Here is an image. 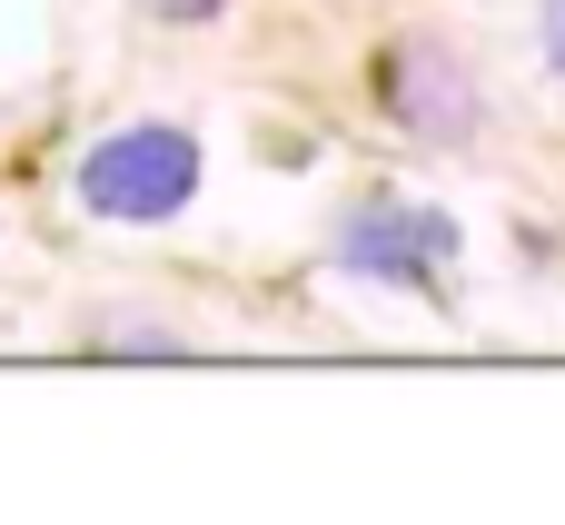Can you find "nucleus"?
Returning <instances> with one entry per match:
<instances>
[{"label": "nucleus", "instance_id": "f257e3e1", "mask_svg": "<svg viewBox=\"0 0 565 525\" xmlns=\"http://www.w3.org/2000/svg\"><path fill=\"white\" fill-rule=\"evenodd\" d=\"M189 189H199V139L189 129H119L79 159V199L99 218H129V228L189 208Z\"/></svg>", "mask_w": 565, "mask_h": 525}, {"label": "nucleus", "instance_id": "f03ea898", "mask_svg": "<svg viewBox=\"0 0 565 525\" xmlns=\"http://www.w3.org/2000/svg\"><path fill=\"white\" fill-rule=\"evenodd\" d=\"M338 258L358 278H387V288H447V258H457V218L447 208H407V199H377L338 228Z\"/></svg>", "mask_w": 565, "mask_h": 525}, {"label": "nucleus", "instance_id": "7ed1b4c3", "mask_svg": "<svg viewBox=\"0 0 565 525\" xmlns=\"http://www.w3.org/2000/svg\"><path fill=\"white\" fill-rule=\"evenodd\" d=\"M387 109H397L417 139L457 149V139L477 129V79L457 69V50H437V40H407V50H387Z\"/></svg>", "mask_w": 565, "mask_h": 525}, {"label": "nucleus", "instance_id": "20e7f679", "mask_svg": "<svg viewBox=\"0 0 565 525\" xmlns=\"http://www.w3.org/2000/svg\"><path fill=\"white\" fill-rule=\"evenodd\" d=\"M149 10H159V20H218L228 0H149Z\"/></svg>", "mask_w": 565, "mask_h": 525}, {"label": "nucleus", "instance_id": "39448f33", "mask_svg": "<svg viewBox=\"0 0 565 525\" xmlns=\"http://www.w3.org/2000/svg\"><path fill=\"white\" fill-rule=\"evenodd\" d=\"M546 60L565 69V0H546Z\"/></svg>", "mask_w": 565, "mask_h": 525}]
</instances>
